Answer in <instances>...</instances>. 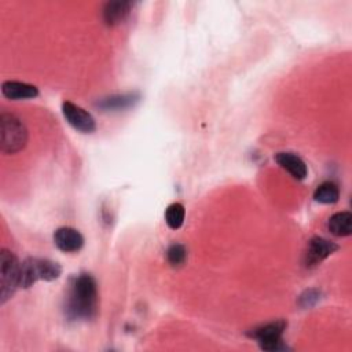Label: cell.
I'll return each mask as SVG.
<instances>
[{
	"label": "cell",
	"instance_id": "obj_1",
	"mask_svg": "<svg viewBox=\"0 0 352 352\" xmlns=\"http://www.w3.org/2000/svg\"><path fill=\"white\" fill-rule=\"evenodd\" d=\"M65 316L69 320H89L98 314V286L89 274L76 276L66 293Z\"/></svg>",
	"mask_w": 352,
	"mask_h": 352
},
{
	"label": "cell",
	"instance_id": "obj_2",
	"mask_svg": "<svg viewBox=\"0 0 352 352\" xmlns=\"http://www.w3.org/2000/svg\"><path fill=\"white\" fill-rule=\"evenodd\" d=\"M62 274V267L48 258L28 257L21 263L19 287L29 289L37 280H54Z\"/></svg>",
	"mask_w": 352,
	"mask_h": 352
},
{
	"label": "cell",
	"instance_id": "obj_3",
	"mask_svg": "<svg viewBox=\"0 0 352 352\" xmlns=\"http://www.w3.org/2000/svg\"><path fill=\"white\" fill-rule=\"evenodd\" d=\"M28 143V129L23 121L10 113H3L0 117V146L6 154L21 151Z\"/></svg>",
	"mask_w": 352,
	"mask_h": 352
},
{
	"label": "cell",
	"instance_id": "obj_4",
	"mask_svg": "<svg viewBox=\"0 0 352 352\" xmlns=\"http://www.w3.org/2000/svg\"><path fill=\"white\" fill-rule=\"evenodd\" d=\"M21 263L8 249L0 252V302L4 304L19 287Z\"/></svg>",
	"mask_w": 352,
	"mask_h": 352
},
{
	"label": "cell",
	"instance_id": "obj_5",
	"mask_svg": "<svg viewBox=\"0 0 352 352\" xmlns=\"http://www.w3.org/2000/svg\"><path fill=\"white\" fill-rule=\"evenodd\" d=\"M287 323L285 320H275L256 327L250 336L257 340L263 351H282L286 349V345L282 341V334Z\"/></svg>",
	"mask_w": 352,
	"mask_h": 352
},
{
	"label": "cell",
	"instance_id": "obj_6",
	"mask_svg": "<svg viewBox=\"0 0 352 352\" xmlns=\"http://www.w3.org/2000/svg\"><path fill=\"white\" fill-rule=\"evenodd\" d=\"M62 113L65 120L78 132L81 133H92L96 129L95 118L82 107L72 103L63 102L62 103Z\"/></svg>",
	"mask_w": 352,
	"mask_h": 352
},
{
	"label": "cell",
	"instance_id": "obj_7",
	"mask_svg": "<svg viewBox=\"0 0 352 352\" xmlns=\"http://www.w3.org/2000/svg\"><path fill=\"white\" fill-rule=\"evenodd\" d=\"M336 250H338V245L334 242H330L320 236H314L308 245L304 254V263L308 267L318 265L324 258H327L330 254H333Z\"/></svg>",
	"mask_w": 352,
	"mask_h": 352
},
{
	"label": "cell",
	"instance_id": "obj_8",
	"mask_svg": "<svg viewBox=\"0 0 352 352\" xmlns=\"http://www.w3.org/2000/svg\"><path fill=\"white\" fill-rule=\"evenodd\" d=\"M54 243L65 253H74L82 248L84 236L73 227H59L54 232Z\"/></svg>",
	"mask_w": 352,
	"mask_h": 352
},
{
	"label": "cell",
	"instance_id": "obj_9",
	"mask_svg": "<svg viewBox=\"0 0 352 352\" xmlns=\"http://www.w3.org/2000/svg\"><path fill=\"white\" fill-rule=\"evenodd\" d=\"M275 161L280 168L289 172L296 180H304L308 175V168L305 162L294 153H287V151L278 153L275 154Z\"/></svg>",
	"mask_w": 352,
	"mask_h": 352
},
{
	"label": "cell",
	"instance_id": "obj_10",
	"mask_svg": "<svg viewBox=\"0 0 352 352\" xmlns=\"http://www.w3.org/2000/svg\"><path fill=\"white\" fill-rule=\"evenodd\" d=\"M1 94L11 100H21L36 98L38 95V89L37 87L28 82L8 80L1 84Z\"/></svg>",
	"mask_w": 352,
	"mask_h": 352
},
{
	"label": "cell",
	"instance_id": "obj_11",
	"mask_svg": "<svg viewBox=\"0 0 352 352\" xmlns=\"http://www.w3.org/2000/svg\"><path fill=\"white\" fill-rule=\"evenodd\" d=\"M132 8L131 1H109L103 7V21L109 26H116L122 23L129 15Z\"/></svg>",
	"mask_w": 352,
	"mask_h": 352
},
{
	"label": "cell",
	"instance_id": "obj_12",
	"mask_svg": "<svg viewBox=\"0 0 352 352\" xmlns=\"http://www.w3.org/2000/svg\"><path fill=\"white\" fill-rule=\"evenodd\" d=\"M139 98L140 96L136 92L118 94V95H111V96L100 99L96 103V106L103 111H118V110L132 107L139 100Z\"/></svg>",
	"mask_w": 352,
	"mask_h": 352
},
{
	"label": "cell",
	"instance_id": "obj_13",
	"mask_svg": "<svg viewBox=\"0 0 352 352\" xmlns=\"http://www.w3.org/2000/svg\"><path fill=\"white\" fill-rule=\"evenodd\" d=\"M327 227L336 236H349L352 234V214L349 212L334 213L329 219Z\"/></svg>",
	"mask_w": 352,
	"mask_h": 352
},
{
	"label": "cell",
	"instance_id": "obj_14",
	"mask_svg": "<svg viewBox=\"0 0 352 352\" xmlns=\"http://www.w3.org/2000/svg\"><path fill=\"white\" fill-rule=\"evenodd\" d=\"M340 198V190L333 182H323L314 192V199L320 204H336Z\"/></svg>",
	"mask_w": 352,
	"mask_h": 352
},
{
	"label": "cell",
	"instance_id": "obj_15",
	"mask_svg": "<svg viewBox=\"0 0 352 352\" xmlns=\"http://www.w3.org/2000/svg\"><path fill=\"white\" fill-rule=\"evenodd\" d=\"M184 214H186V210L182 204H179V202L170 204L165 209V221H166L168 227L172 230L180 228L184 221Z\"/></svg>",
	"mask_w": 352,
	"mask_h": 352
},
{
	"label": "cell",
	"instance_id": "obj_16",
	"mask_svg": "<svg viewBox=\"0 0 352 352\" xmlns=\"http://www.w3.org/2000/svg\"><path fill=\"white\" fill-rule=\"evenodd\" d=\"M166 258L172 267H180L187 258V250L180 243H172L166 250Z\"/></svg>",
	"mask_w": 352,
	"mask_h": 352
},
{
	"label": "cell",
	"instance_id": "obj_17",
	"mask_svg": "<svg viewBox=\"0 0 352 352\" xmlns=\"http://www.w3.org/2000/svg\"><path fill=\"white\" fill-rule=\"evenodd\" d=\"M319 298H320V292L316 289H309L300 296V304L302 307H312L319 301Z\"/></svg>",
	"mask_w": 352,
	"mask_h": 352
}]
</instances>
